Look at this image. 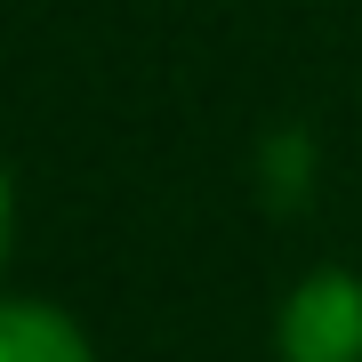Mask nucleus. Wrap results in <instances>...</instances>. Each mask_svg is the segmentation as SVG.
<instances>
[{"label":"nucleus","instance_id":"1","mask_svg":"<svg viewBox=\"0 0 362 362\" xmlns=\"http://www.w3.org/2000/svg\"><path fill=\"white\" fill-rule=\"evenodd\" d=\"M274 354L282 362H362V274L314 266L282 290L274 314Z\"/></svg>","mask_w":362,"mask_h":362},{"label":"nucleus","instance_id":"2","mask_svg":"<svg viewBox=\"0 0 362 362\" xmlns=\"http://www.w3.org/2000/svg\"><path fill=\"white\" fill-rule=\"evenodd\" d=\"M0 362H97V346L49 298H0Z\"/></svg>","mask_w":362,"mask_h":362},{"label":"nucleus","instance_id":"3","mask_svg":"<svg viewBox=\"0 0 362 362\" xmlns=\"http://www.w3.org/2000/svg\"><path fill=\"white\" fill-rule=\"evenodd\" d=\"M8 233H16V194H8V169H0V266H8Z\"/></svg>","mask_w":362,"mask_h":362}]
</instances>
